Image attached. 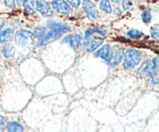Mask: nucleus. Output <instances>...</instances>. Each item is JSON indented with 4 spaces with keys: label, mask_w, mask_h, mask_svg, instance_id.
Listing matches in <instances>:
<instances>
[{
    "label": "nucleus",
    "mask_w": 159,
    "mask_h": 132,
    "mask_svg": "<svg viewBox=\"0 0 159 132\" xmlns=\"http://www.w3.org/2000/svg\"><path fill=\"white\" fill-rule=\"evenodd\" d=\"M158 71V58L155 57L152 60L146 61L138 70V75L141 78L153 77L157 75Z\"/></svg>",
    "instance_id": "1"
},
{
    "label": "nucleus",
    "mask_w": 159,
    "mask_h": 132,
    "mask_svg": "<svg viewBox=\"0 0 159 132\" xmlns=\"http://www.w3.org/2000/svg\"><path fill=\"white\" fill-rule=\"evenodd\" d=\"M142 55L139 51L135 49H127L124 54L123 66L126 70H130L138 65L141 62Z\"/></svg>",
    "instance_id": "2"
},
{
    "label": "nucleus",
    "mask_w": 159,
    "mask_h": 132,
    "mask_svg": "<svg viewBox=\"0 0 159 132\" xmlns=\"http://www.w3.org/2000/svg\"><path fill=\"white\" fill-rule=\"evenodd\" d=\"M15 42L18 46L22 48L29 47L34 43V36L32 32L26 30H20L14 35Z\"/></svg>",
    "instance_id": "3"
},
{
    "label": "nucleus",
    "mask_w": 159,
    "mask_h": 132,
    "mask_svg": "<svg viewBox=\"0 0 159 132\" xmlns=\"http://www.w3.org/2000/svg\"><path fill=\"white\" fill-rule=\"evenodd\" d=\"M123 58V48L120 45H115L111 50V55H110L109 64L112 67H115L120 64Z\"/></svg>",
    "instance_id": "4"
},
{
    "label": "nucleus",
    "mask_w": 159,
    "mask_h": 132,
    "mask_svg": "<svg viewBox=\"0 0 159 132\" xmlns=\"http://www.w3.org/2000/svg\"><path fill=\"white\" fill-rule=\"evenodd\" d=\"M62 35H63L62 33L58 32V31L51 30L50 31V32H48L46 35L42 37L41 39L39 40V41L37 42V45H38L39 47L44 46V45L48 44V43H50L52 41L57 40V39L60 38Z\"/></svg>",
    "instance_id": "5"
},
{
    "label": "nucleus",
    "mask_w": 159,
    "mask_h": 132,
    "mask_svg": "<svg viewBox=\"0 0 159 132\" xmlns=\"http://www.w3.org/2000/svg\"><path fill=\"white\" fill-rule=\"evenodd\" d=\"M83 9L85 12L86 13L87 16L92 20H95L98 18L99 12L96 8V5L93 4L91 1H84L83 2Z\"/></svg>",
    "instance_id": "6"
},
{
    "label": "nucleus",
    "mask_w": 159,
    "mask_h": 132,
    "mask_svg": "<svg viewBox=\"0 0 159 132\" xmlns=\"http://www.w3.org/2000/svg\"><path fill=\"white\" fill-rule=\"evenodd\" d=\"M36 8H37V10H38L44 17L51 16L54 14L52 7L46 1H37Z\"/></svg>",
    "instance_id": "7"
},
{
    "label": "nucleus",
    "mask_w": 159,
    "mask_h": 132,
    "mask_svg": "<svg viewBox=\"0 0 159 132\" xmlns=\"http://www.w3.org/2000/svg\"><path fill=\"white\" fill-rule=\"evenodd\" d=\"M51 6H52L53 9H55L57 12L62 14H65V15H68L71 10L68 2L65 1H62V0L51 2Z\"/></svg>",
    "instance_id": "8"
},
{
    "label": "nucleus",
    "mask_w": 159,
    "mask_h": 132,
    "mask_svg": "<svg viewBox=\"0 0 159 132\" xmlns=\"http://www.w3.org/2000/svg\"><path fill=\"white\" fill-rule=\"evenodd\" d=\"M48 27L51 29V30H55L58 31V32L62 33V34H65V33L68 32V31L71 30V28L66 23H56L54 21H48Z\"/></svg>",
    "instance_id": "9"
},
{
    "label": "nucleus",
    "mask_w": 159,
    "mask_h": 132,
    "mask_svg": "<svg viewBox=\"0 0 159 132\" xmlns=\"http://www.w3.org/2000/svg\"><path fill=\"white\" fill-rule=\"evenodd\" d=\"M62 42L68 43L73 49L76 50L81 42V36L79 34H68L62 40Z\"/></svg>",
    "instance_id": "10"
},
{
    "label": "nucleus",
    "mask_w": 159,
    "mask_h": 132,
    "mask_svg": "<svg viewBox=\"0 0 159 132\" xmlns=\"http://www.w3.org/2000/svg\"><path fill=\"white\" fill-rule=\"evenodd\" d=\"M110 55H111V48L109 44H105L98 50L96 53L94 54L95 57H102L104 60L109 61L110 60Z\"/></svg>",
    "instance_id": "11"
},
{
    "label": "nucleus",
    "mask_w": 159,
    "mask_h": 132,
    "mask_svg": "<svg viewBox=\"0 0 159 132\" xmlns=\"http://www.w3.org/2000/svg\"><path fill=\"white\" fill-rule=\"evenodd\" d=\"M6 130H7V132H23L24 127L20 123L16 121H12L7 124Z\"/></svg>",
    "instance_id": "12"
},
{
    "label": "nucleus",
    "mask_w": 159,
    "mask_h": 132,
    "mask_svg": "<svg viewBox=\"0 0 159 132\" xmlns=\"http://www.w3.org/2000/svg\"><path fill=\"white\" fill-rule=\"evenodd\" d=\"M13 37V30L11 28H7L0 33V42L6 43L10 41Z\"/></svg>",
    "instance_id": "13"
},
{
    "label": "nucleus",
    "mask_w": 159,
    "mask_h": 132,
    "mask_svg": "<svg viewBox=\"0 0 159 132\" xmlns=\"http://www.w3.org/2000/svg\"><path fill=\"white\" fill-rule=\"evenodd\" d=\"M2 53L5 57H10L14 54V48L12 44L6 43L2 49Z\"/></svg>",
    "instance_id": "14"
},
{
    "label": "nucleus",
    "mask_w": 159,
    "mask_h": 132,
    "mask_svg": "<svg viewBox=\"0 0 159 132\" xmlns=\"http://www.w3.org/2000/svg\"><path fill=\"white\" fill-rule=\"evenodd\" d=\"M94 33H98V34H101V35H105L106 30L98 29V28H89V29H87L85 31V37L86 39H88L89 37L91 35H93Z\"/></svg>",
    "instance_id": "15"
},
{
    "label": "nucleus",
    "mask_w": 159,
    "mask_h": 132,
    "mask_svg": "<svg viewBox=\"0 0 159 132\" xmlns=\"http://www.w3.org/2000/svg\"><path fill=\"white\" fill-rule=\"evenodd\" d=\"M99 6H100V9L102 10H103L104 12H107V13H110L112 12V7L111 5H110V2L107 0H104V1H101L100 4H99Z\"/></svg>",
    "instance_id": "16"
},
{
    "label": "nucleus",
    "mask_w": 159,
    "mask_h": 132,
    "mask_svg": "<svg viewBox=\"0 0 159 132\" xmlns=\"http://www.w3.org/2000/svg\"><path fill=\"white\" fill-rule=\"evenodd\" d=\"M127 35H128V37H131V38L139 39L142 37L143 34L142 32L138 30L133 29V30H129L128 32H127Z\"/></svg>",
    "instance_id": "17"
},
{
    "label": "nucleus",
    "mask_w": 159,
    "mask_h": 132,
    "mask_svg": "<svg viewBox=\"0 0 159 132\" xmlns=\"http://www.w3.org/2000/svg\"><path fill=\"white\" fill-rule=\"evenodd\" d=\"M102 43V40H93V41L91 43V44H90V46L87 48V51H90V52H91V51H94L95 50L97 49V48H99Z\"/></svg>",
    "instance_id": "18"
},
{
    "label": "nucleus",
    "mask_w": 159,
    "mask_h": 132,
    "mask_svg": "<svg viewBox=\"0 0 159 132\" xmlns=\"http://www.w3.org/2000/svg\"><path fill=\"white\" fill-rule=\"evenodd\" d=\"M46 33V28L43 27V26H39V27H37L34 31V36L37 37H43V35Z\"/></svg>",
    "instance_id": "19"
},
{
    "label": "nucleus",
    "mask_w": 159,
    "mask_h": 132,
    "mask_svg": "<svg viewBox=\"0 0 159 132\" xmlns=\"http://www.w3.org/2000/svg\"><path fill=\"white\" fill-rule=\"evenodd\" d=\"M152 14H151L150 11L146 10L143 12L142 14V20L145 23H149L152 21Z\"/></svg>",
    "instance_id": "20"
},
{
    "label": "nucleus",
    "mask_w": 159,
    "mask_h": 132,
    "mask_svg": "<svg viewBox=\"0 0 159 132\" xmlns=\"http://www.w3.org/2000/svg\"><path fill=\"white\" fill-rule=\"evenodd\" d=\"M123 8H124V10L130 11L134 9L133 6V2L131 1H123L122 2Z\"/></svg>",
    "instance_id": "21"
},
{
    "label": "nucleus",
    "mask_w": 159,
    "mask_h": 132,
    "mask_svg": "<svg viewBox=\"0 0 159 132\" xmlns=\"http://www.w3.org/2000/svg\"><path fill=\"white\" fill-rule=\"evenodd\" d=\"M23 6H24V7H25V9H26V12H27L28 13L31 14V15H34V14H35V10H34V9H33V8L31 7L29 4H27V5L25 4L24 1L23 2Z\"/></svg>",
    "instance_id": "22"
},
{
    "label": "nucleus",
    "mask_w": 159,
    "mask_h": 132,
    "mask_svg": "<svg viewBox=\"0 0 159 132\" xmlns=\"http://www.w3.org/2000/svg\"><path fill=\"white\" fill-rule=\"evenodd\" d=\"M152 36L154 39H155L156 40H158V28L156 29H154V27L152 26Z\"/></svg>",
    "instance_id": "23"
},
{
    "label": "nucleus",
    "mask_w": 159,
    "mask_h": 132,
    "mask_svg": "<svg viewBox=\"0 0 159 132\" xmlns=\"http://www.w3.org/2000/svg\"><path fill=\"white\" fill-rule=\"evenodd\" d=\"M4 2L5 4L9 8H14L16 6L15 1H12V0H11V1H7V0H6V1H4Z\"/></svg>",
    "instance_id": "24"
},
{
    "label": "nucleus",
    "mask_w": 159,
    "mask_h": 132,
    "mask_svg": "<svg viewBox=\"0 0 159 132\" xmlns=\"http://www.w3.org/2000/svg\"><path fill=\"white\" fill-rule=\"evenodd\" d=\"M67 2L71 3V4L72 5V6H74V7H78V6H79V5H80L81 2L79 1V0H76V1H74V0H72V1H71V0H69V1H68V2Z\"/></svg>",
    "instance_id": "25"
},
{
    "label": "nucleus",
    "mask_w": 159,
    "mask_h": 132,
    "mask_svg": "<svg viewBox=\"0 0 159 132\" xmlns=\"http://www.w3.org/2000/svg\"><path fill=\"white\" fill-rule=\"evenodd\" d=\"M5 126V119L2 116H0V130H2Z\"/></svg>",
    "instance_id": "26"
},
{
    "label": "nucleus",
    "mask_w": 159,
    "mask_h": 132,
    "mask_svg": "<svg viewBox=\"0 0 159 132\" xmlns=\"http://www.w3.org/2000/svg\"><path fill=\"white\" fill-rule=\"evenodd\" d=\"M116 12H118V15H120V14L121 13V10L119 9V8H116V9H115V14H116Z\"/></svg>",
    "instance_id": "27"
},
{
    "label": "nucleus",
    "mask_w": 159,
    "mask_h": 132,
    "mask_svg": "<svg viewBox=\"0 0 159 132\" xmlns=\"http://www.w3.org/2000/svg\"><path fill=\"white\" fill-rule=\"evenodd\" d=\"M3 26H4V21H0V30L3 27Z\"/></svg>",
    "instance_id": "28"
},
{
    "label": "nucleus",
    "mask_w": 159,
    "mask_h": 132,
    "mask_svg": "<svg viewBox=\"0 0 159 132\" xmlns=\"http://www.w3.org/2000/svg\"><path fill=\"white\" fill-rule=\"evenodd\" d=\"M120 2V1H113V2H116V3H118V2Z\"/></svg>",
    "instance_id": "29"
}]
</instances>
